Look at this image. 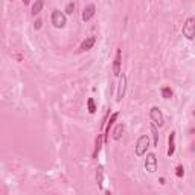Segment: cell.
Masks as SVG:
<instances>
[{
  "mask_svg": "<svg viewBox=\"0 0 195 195\" xmlns=\"http://www.w3.org/2000/svg\"><path fill=\"white\" fill-rule=\"evenodd\" d=\"M50 20H52V25L55 26V28H64L66 26V23H67V18H66V15L61 12V11H58V9H55L53 12H52V17H50Z\"/></svg>",
  "mask_w": 195,
  "mask_h": 195,
  "instance_id": "cell-1",
  "label": "cell"
},
{
  "mask_svg": "<svg viewBox=\"0 0 195 195\" xmlns=\"http://www.w3.org/2000/svg\"><path fill=\"white\" fill-rule=\"evenodd\" d=\"M183 35L186 37L188 40H192L195 35V20L192 17H189L186 21H185V25H183Z\"/></svg>",
  "mask_w": 195,
  "mask_h": 195,
  "instance_id": "cell-2",
  "label": "cell"
},
{
  "mask_svg": "<svg viewBox=\"0 0 195 195\" xmlns=\"http://www.w3.org/2000/svg\"><path fill=\"white\" fill-rule=\"evenodd\" d=\"M148 146H150V139H148V136H140L139 140H137V143H136V156H139V157L143 156V154L146 153Z\"/></svg>",
  "mask_w": 195,
  "mask_h": 195,
  "instance_id": "cell-3",
  "label": "cell"
},
{
  "mask_svg": "<svg viewBox=\"0 0 195 195\" xmlns=\"http://www.w3.org/2000/svg\"><path fill=\"white\" fill-rule=\"evenodd\" d=\"M150 117H151L153 123L157 125V127H162V125L165 123L163 115H162V111H160V108H158V107H153V108H151V111H150Z\"/></svg>",
  "mask_w": 195,
  "mask_h": 195,
  "instance_id": "cell-4",
  "label": "cell"
},
{
  "mask_svg": "<svg viewBox=\"0 0 195 195\" xmlns=\"http://www.w3.org/2000/svg\"><path fill=\"white\" fill-rule=\"evenodd\" d=\"M145 169L148 171V172H156L157 171V157L156 154H153V153H150L146 158H145Z\"/></svg>",
  "mask_w": 195,
  "mask_h": 195,
  "instance_id": "cell-5",
  "label": "cell"
},
{
  "mask_svg": "<svg viewBox=\"0 0 195 195\" xmlns=\"http://www.w3.org/2000/svg\"><path fill=\"white\" fill-rule=\"evenodd\" d=\"M120 64H122V49H117L116 57H115V63H113V73H115V76L120 75Z\"/></svg>",
  "mask_w": 195,
  "mask_h": 195,
  "instance_id": "cell-6",
  "label": "cell"
},
{
  "mask_svg": "<svg viewBox=\"0 0 195 195\" xmlns=\"http://www.w3.org/2000/svg\"><path fill=\"white\" fill-rule=\"evenodd\" d=\"M95 12H96V6H95L93 3L87 5V6L84 8V11H82V20H84V21H88V20L95 15Z\"/></svg>",
  "mask_w": 195,
  "mask_h": 195,
  "instance_id": "cell-7",
  "label": "cell"
},
{
  "mask_svg": "<svg viewBox=\"0 0 195 195\" xmlns=\"http://www.w3.org/2000/svg\"><path fill=\"white\" fill-rule=\"evenodd\" d=\"M125 88H127V76L125 75H122L120 76V81H119V88H117V98L116 101H122V98H123V95H125Z\"/></svg>",
  "mask_w": 195,
  "mask_h": 195,
  "instance_id": "cell-8",
  "label": "cell"
},
{
  "mask_svg": "<svg viewBox=\"0 0 195 195\" xmlns=\"http://www.w3.org/2000/svg\"><path fill=\"white\" fill-rule=\"evenodd\" d=\"M95 43H96V38H95V37H87V38L81 43V46H79V52L90 50V49L95 46Z\"/></svg>",
  "mask_w": 195,
  "mask_h": 195,
  "instance_id": "cell-9",
  "label": "cell"
},
{
  "mask_svg": "<svg viewBox=\"0 0 195 195\" xmlns=\"http://www.w3.org/2000/svg\"><path fill=\"white\" fill-rule=\"evenodd\" d=\"M175 131H172L171 134H169V139H168V156H174V153H175Z\"/></svg>",
  "mask_w": 195,
  "mask_h": 195,
  "instance_id": "cell-10",
  "label": "cell"
},
{
  "mask_svg": "<svg viewBox=\"0 0 195 195\" xmlns=\"http://www.w3.org/2000/svg\"><path fill=\"white\" fill-rule=\"evenodd\" d=\"M102 142H104V136H102V134H99V136H98V139H96V143H95L93 158H98V154H99V151H101V148H102Z\"/></svg>",
  "mask_w": 195,
  "mask_h": 195,
  "instance_id": "cell-11",
  "label": "cell"
},
{
  "mask_svg": "<svg viewBox=\"0 0 195 195\" xmlns=\"http://www.w3.org/2000/svg\"><path fill=\"white\" fill-rule=\"evenodd\" d=\"M123 130H125L123 123H117L116 127H115V130H113V133H111V134H113L111 137H113L115 140H119V139L122 137V133H123Z\"/></svg>",
  "mask_w": 195,
  "mask_h": 195,
  "instance_id": "cell-12",
  "label": "cell"
},
{
  "mask_svg": "<svg viewBox=\"0 0 195 195\" xmlns=\"http://www.w3.org/2000/svg\"><path fill=\"white\" fill-rule=\"evenodd\" d=\"M96 181H98V186L102 189V185H104V168L102 166L96 168Z\"/></svg>",
  "mask_w": 195,
  "mask_h": 195,
  "instance_id": "cell-13",
  "label": "cell"
},
{
  "mask_svg": "<svg viewBox=\"0 0 195 195\" xmlns=\"http://www.w3.org/2000/svg\"><path fill=\"white\" fill-rule=\"evenodd\" d=\"M43 5H44V3H43V0H37V2L32 5V11H31V12H32L34 15L40 14V12H41V9H43Z\"/></svg>",
  "mask_w": 195,
  "mask_h": 195,
  "instance_id": "cell-14",
  "label": "cell"
},
{
  "mask_svg": "<svg viewBox=\"0 0 195 195\" xmlns=\"http://www.w3.org/2000/svg\"><path fill=\"white\" fill-rule=\"evenodd\" d=\"M162 96L165 99H171L172 98V90L171 87H162Z\"/></svg>",
  "mask_w": 195,
  "mask_h": 195,
  "instance_id": "cell-15",
  "label": "cell"
},
{
  "mask_svg": "<svg viewBox=\"0 0 195 195\" xmlns=\"http://www.w3.org/2000/svg\"><path fill=\"white\" fill-rule=\"evenodd\" d=\"M87 107H88V113H95L96 111V104H95V99L93 98H88L87 99Z\"/></svg>",
  "mask_w": 195,
  "mask_h": 195,
  "instance_id": "cell-16",
  "label": "cell"
},
{
  "mask_svg": "<svg viewBox=\"0 0 195 195\" xmlns=\"http://www.w3.org/2000/svg\"><path fill=\"white\" fill-rule=\"evenodd\" d=\"M151 131H153V137H154V146H157L158 145V131H157L154 123H151Z\"/></svg>",
  "mask_w": 195,
  "mask_h": 195,
  "instance_id": "cell-17",
  "label": "cell"
},
{
  "mask_svg": "<svg viewBox=\"0 0 195 195\" xmlns=\"http://www.w3.org/2000/svg\"><path fill=\"white\" fill-rule=\"evenodd\" d=\"M175 175H177L178 178H181V177L185 175V168H183V165H178V166H177V169H175Z\"/></svg>",
  "mask_w": 195,
  "mask_h": 195,
  "instance_id": "cell-18",
  "label": "cell"
},
{
  "mask_svg": "<svg viewBox=\"0 0 195 195\" xmlns=\"http://www.w3.org/2000/svg\"><path fill=\"white\" fill-rule=\"evenodd\" d=\"M73 11H75V3H73V2L67 3V6H66V14H73Z\"/></svg>",
  "mask_w": 195,
  "mask_h": 195,
  "instance_id": "cell-19",
  "label": "cell"
},
{
  "mask_svg": "<svg viewBox=\"0 0 195 195\" xmlns=\"http://www.w3.org/2000/svg\"><path fill=\"white\" fill-rule=\"evenodd\" d=\"M34 28H35V29H40V28H41V21H40V20H37V21H35Z\"/></svg>",
  "mask_w": 195,
  "mask_h": 195,
  "instance_id": "cell-20",
  "label": "cell"
},
{
  "mask_svg": "<svg viewBox=\"0 0 195 195\" xmlns=\"http://www.w3.org/2000/svg\"><path fill=\"white\" fill-rule=\"evenodd\" d=\"M23 3H25V5H29V3H31V0H23Z\"/></svg>",
  "mask_w": 195,
  "mask_h": 195,
  "instance_id": "cell-21",
  "label": "cell"
},
{
  "mask_svg": "<svg viewBox=\"0 0 195 195\" xmlns=\"http://www.w3.org/2000/svg\"><path fill=\"white\" fill-rule=\"evenodd\" d=\"M11 2H12V0H11Z\"/></svg>",
  "mask_w": 195,
  "mask_h": 195,
  "instance_id": "cell-22",
  "label": "cell"
}]
</instances>
